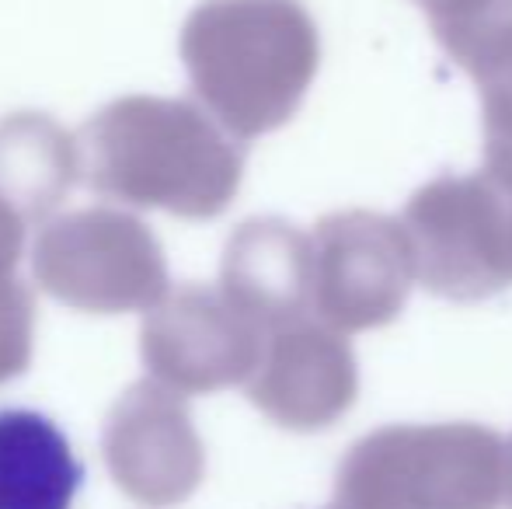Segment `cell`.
<instances>
[{
  "label": "cell",
  "instance_id": "6da1fadb",
  "mask_svg": "<svg viewBox=\"0 0 512 509\" xmlns=\"http://www.w3.org/2000/svg\"><path fill=\"white\" fill-rule=\"evenodd\" d=\"M77 147L95 192L189 220L227 210L244 175L241 147L178 98H119L84 126Z\"/></svg>",
  "mask_w": 512,
  "mask_h": 509
},
{
  "label": "cell",
  "instance_id": "7a4b0ae2",
  "mask_svg": "<svg viewBox=\"0 0 512 509\" xmlns=\"http://www.w3.org/2000/svg\"><path fill=\"white\" fill-rule=\"evenodd\" d=\"M182 60L220 126L255 140L300 109L321 35L300 0H206L182 28Z\"/></svg>",
  "mask_w": 512,
  "mask_h": 509
},
{
  "label": "cell",
  "instance_id": "3957f363",
  "mask_svg": "<svg viewBox=\"0 0 512 509\" xmlns=\"http://www.w3.org/2000/svg\"><path fill=\"white\" fill-rule=\"evenodd\" d=\"M506 454L478 422L373 429L338 464L335 509H499Z\"/></svg>",
  "mask_w": 512,
  "mask_h": 509
},
{
  "label": "cell",
  "instance_id": "277c9868",
  "mask_svg": "<svg viewBox=\"0 0 512 509\" xmlns=\"http://www.w3.org/2000/svg\"><path fill=\"white\" fill-rule=\"evenodd\" d=\"M415 279L453 304H478L512 283V231L499 189L478 175H439L405 206Z\"/></svg>",
  "mask_w": 512,
  "mask_h": 509
},
{
  "label": "cell",
  "instance_id": "5b68a950",
  "mask_svg": "<svg viewBox=\"0 0 512 509\" xmlns=\"http://www.w3.org/2000/svg\"><path fill=\"white\" fill-rule=\"evenodd\" d=\"M35 279L60 304L91 314L150 311L168 297L157 238L119 210H81L53 220L35 241Z\"/></svg>",
  "mask_w": 512,
  "mask_h": 509
},
{
  "label": "cell",
  "instance_id": "8992f818",
  "mask_svg": "<svg viewBox=\"0 0 512 509\" xmlns=\"http://www.w3.org/2000/svg\"><path fill=\"white\" fill-rule=\"evenodd\" d=\"M415 258L405 224L384 213L342 210L314 227V311L335 332L384 328L405 307Z\"/></svg>",
  "mask_w": 512,
  "mask_h": 509
},
{
  "label": "cell",
  "instance_id": "52a82bcc",
  "mask_svg": "<svg viewBox=\"0 0 512 509\" xmlns=\"http://www.w3.org/2000/svg\"><path fill=\"white\" fill-rule=\"evenodd\" d=\"M265 332L223 290L178 286L143 321V363L178 394H206L255 377Z\"/></svg>",
  "mask_w": 512,
  "mask_h": 509
},
{
  "label": "cell",
  "instance_id": "ba28073f",
  "mask_svg": "<svg viewBox=\"0 0 512 509\" xmlns=\"http://www.w3.org/2000/svg\"><path fill=\"white\" fill-rule=\"evenodd\" d=\"M105 464L115 485L143 506H175L199 489L203 440L182 394L161 381L129 387L105 422Z\"/></svg>",
  "mask_w": 512,
  "mask_h": 509
},
{
  "label": "cell",
  "instance_id": "9c48e42d",
  "mask_svg": "<svg viewBox=\"0 0 512 509\" xmlns=\"http://www.w3.org/2000/svg\"><path fill=\"white\" fill-rule=\"evenodd\" d=\"M356 394V353L321 318H300L269 332L265 356L248 381L251 405L293 433L328 429L356 405Z\"/></svg>",
  "mask_w": 512,
  "mask_h": 509
},
{
  "label": "cell",
  "instance_id": "30bf717a",
  "mask_svg": "<svg viewBox=\"0 0 512 509\" xmlns=\"http://www.w3.org/2000/svg\"><path fill=\"white\" fill-rule=\"evenodd\" d=\"M220 290L265 332L314 311V238L279 217L241 224L223 252Z\"/></svg>",
  "mask_w": 512,
  "mask_h": 509
},
{
  "label": "cell",
  "instance_id": "8fae6325",
  "mask_svg": "<svg viewBox=\"0 0 512 509\" xmlns=\"http://www.w3.org/2000/svg\"><path fill=\"white\" fill-rule=\"evenodd\" d=\"M81 464L67 436L39 412H0V509H70Z\"/></svg>",
  "mask_w": 512,
  "mask_h": 509
},
{
  "label": "cell",
  "instance_id": "7c38bea8",
  "mask_svg": "<svg viewBox=\"0 0 512 509\" xmlns=\"http://www.w3.org/2000/svg\"><path fill=\"white\" fill-rule=\"evenodd\" d=\"M81 171V147L70 133L39 112L0 123V199L21 220H42L63 203Z\"/></svg>",
  "mask_w": 512,
  "mask_h": 509
},
{
  "label": "cell",
  "instance_id": "4fadbf2b",
  "mask_svg": "<svg viewBox=\"0 0 512 509\" xmlns=\"http://www.w3.org/2000/svg\"><path fill=\"white\" fill-rule=\"evenodd\" d=\"M457 67L512 42V0H411Z\"/></svg>",
  "mask_w": 512,
  "mask_h": 509
},
{
  "label": "cell",
  "instance_id": "5bb4252c",
  "mask_svg": "<svg viewBox=\"0 0 512 509\" xmlns=\"http://www.w3.org/2000/svg\"><path fill=\"white\" fill-rule=\"evenodd\" d=\"M32 293L7 279L0 283V384L18 377L32 356Z\"/></svg>",
  "mask_w": 512,
  "mask_h": 509
},
{
  "label": "cell",
  "instance_id": "9a60e30c",
  "mask_svg": "<svg viewBox=\"0 0 512 509\" xmlns=\"http://www.w3.org/2000/svg\"><path fill=\"white\" fill-rule=\"evenodd\" d=\"M21 245H25V220H21V213L11 203L0 199V283L14 279Z\"/></svg>",
  "mask_w": 512,
  "mask_h": 509
},
{
  "label": "cell",
  "instance_id": "2e32d148",
  "mask_svg": "<svg viewBox=\"0 0 512 509\" xmlns=\"http://www.w3.org/2000/svg\"><path fill=\"white\" fill-rule=\"evenodd\" d=\"M488 182L499 189L502 203L509 213V231H512V143H485V168Z\"/></svg>",
  "mask_w": 512,
  "mask_h": 509
},
{
  "label": "cell",
  "instance_id": "e0dca14e",
  "mask_svg": "<svg viewBox=\"0 0 512 509\" xmlns=\"http://www.w3.org/2000/svg\"><path fill=\"white\" fill-rule=\"evenodd\" d=\"M506 506L512 509V440H509V454H506Z\"/></svg>",
  "mask_w": 512,
  "mask_h": 509
}]
</instances>
